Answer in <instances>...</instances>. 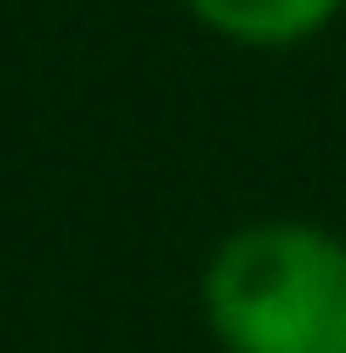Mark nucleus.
Segmentation results:
<instances>
[{"label": "nucleus", "instance_id": "nucleus-2", "mask_svg": "<svg viewBox=\"0 0 346 353\" xmlns=\"http://www.w3.org/2000/svg\"><path fill=\"white\" fill-rule=\"evenodd\" d=\"M211 41L252 48V54H285L319 34H333L346 0H176Z\"/></svg>", "mask_w": 346, "mask_h": 353}, {"label": "nucleus", "instance_id": "nucleus-1", "mask_svg": "<svg viewBox=\"0 0 346 353\" xmlns=\"http://www.w3.org/2000/svg\"><path fill=\"white\" fill-rule=\"evenodd\" d=\"M197 312L217 353H346V231L245 218L204 252Z\"/></svg>", "mask_w": 346, "mask_h": 353}]
</instances>
